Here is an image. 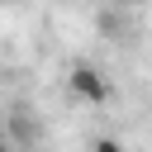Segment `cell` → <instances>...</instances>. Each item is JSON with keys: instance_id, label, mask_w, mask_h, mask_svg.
<instances>
[{"instance_id": "obj_1", "label": "cell", "mask_w": 152, "mask_h": 152, "mask_svg": "<svg viewBox=\"0 0 152 152\" xmlns=\"http://www.w3.org/2000/svg\"><path fill=\"white\" fill-rule=\"evenodd\" d=\"M66 90H71L81 104H104V100L114 95V90H109V81H104V76H100L90 62H76V66H71V76H66Z\"/></svg>"}, {"instance_id": "obj_2", "label": "cell", "mask_w": 152, "mask_h": 152, "mask_svg": "<svg viewBox=\"0 0 152 152\" xmlns=\"http://www.w3.org/2000/svg\"><path fill=\"white\" fill-rule=\"evenodd\" d=\"M90 152H128V147H124L119 138H109V133H104V138H95V142H90Z\"/></svg>"}, {"instance_id": "obj_3", "label": "cell", "mask_w": 152, "mask_h": 152, "mask_svg": "<svg viewBox=\"0 0 152 152\" xmlns=\"http://www.w3.org/2000/svg\"><path fill=\"white\" fill-rule=\"evenodd\" d=\"M0 152H10V147H5V142H0Z\"/></svg>"}]
</instances>
